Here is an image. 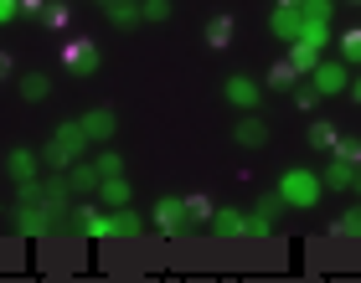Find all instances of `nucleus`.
I'll return each instance as SVG.
<instances>
[{
	"label": "nucleus",
	"mask_w": 361,
	"mask_h": 283,
	"mask_svg": "<svg viewBox=\"0 0 361 283\" xmlns=\"http://www.w3.org/2000/svg\"><path fill=\"white\" fill-rule=\"evenodd\" d=\"M279 196H284V206L294 211H310V206H320V196H325V180L315 170H305V165H289L284 175H279Z\"/></svg>",
	"instance_id": "nucleus-1"
},
{
	"label": "nucleus",
	"mask_w": 361,
	"mask_h": 283,
	"mask_svg": "<svg viewBox=\"0 0 361 283\" xmlns=\"http://www.w3.org/2000/svg\"><path fill=\"white\" fill-rule=\"evenodd\" d=\"M88 144H93V139L83 134V124H57V134L47 139V149H42V165H52V170L62 175V170H73V165L83 160Z\"/></svg>",
	"instance_id": "nucleus-2"
},
{
	"label": "nucleus",
	"mask_w": 361,
	"mask_h": 283,
	"mask_svg": "<svg viewBox=\"0 0 361 283\" xmlns=\"http://www.w3.org/2000/svg\"><path fill=\"white\" fill-rule=\"evenodd\" d=\"M98 62H104V52H98V42H88V37H78V42L62 46V68H68V77H78V82L93 77Z\"/></svg>",
	"instance_id": "nucleus-3"
},
{
	"label": "nucleus",
	"mask_w": 361,
	"mask_h": 283,
	"mask_svg": "<svg viewBox=\"0 0 361 283\" xmlns=\"http://www.w3.org/2000/svg\"><path fill=\"white\" fill-rule=\"evenodd\" d=\"M279 211H284V196H279V191H264V196L253 201V211H248V237H269L274 222H279Z\"/></svg>",
	"instance_id": "nucleus-4"
},
{
	"label": "nucleus",
	"mask_w": 361,
	"mask_h": 283,
	"mask_svg": "<svg viewBox=\"0 0 361 283\" xmlns=\"http://www.w3.org/2000/svg\"><path fill=\"white\" fill-rule=\"evenodd\" d=\"M310 88H315L320 98H336V93H346V88H351V77H346V62H315V73H310Z\"/></svg>",
	"instance_id": "nucleus-5"
},
{
	"label": "nucleus",
	"mask_w": 361,
	"mask_h": 283,
	"mask_svg": "<svg viewBox=\"0 0 361 283\" xmlns=\"http://www.w3.org/2000/svg\"><path fill=\"white\" fill-rule=\"evenodd\" d=\"M150 216H155V227H160V232H171V237L191 227V222H186V201H180V196H166V201H155Z\"/></svg>",
	"instance_id": "nucleus-6"
},
{
	"label": "nucleus",
	"mask_w": 361,
	"mask_h": 283,
	"mask_svg": "<svg viewBox=\"0 0 361 283\" xmlns=\"http://www.w3.org/2000/svg\"><path fill=\"white\" fill-rule=\"evenodd\" d=\"M233 139L243 149H264L269 144V119H258V113H243V119L233 124Z\"/></svg>",
	"instance_id": "nucleus-7"
},
{
	"label": "nucleus",
	"mask_w": 361,
	"mask_h": 283,
	"mask_svg": "<svg viewBox=\"0 0 361 283\" xmlns=\"http://www.w3.org/2000/svg\"><path fill=\"white\" fill-rule=\"evenodd\" d=\"M222 98H227L233 108H258V98H264V88H258L253 77H227V82H222Z\"/></svg>",
	"instance_id": "nucleus-8"
},
{
	"label": "nucleus",
	"mask_w": 361,
	"mask_h": 283,
	"mask_svg": "<svg viewBox=\"0 0 361 283\" xmlns=\"http://www.w3.org/2000/svg\"><path fill=\"white\" fill-rule=\"evenodd\" d=\"M73 227L83 232V237H114V216L93 211V206H73Z\"/></svg>",
	"instance_id": "nucleus-9"
},
{
	"label": "nucleus",
	"mask_w": 361,
	"mask_h": 283,
	"mask_svg": "<svg viewBox=\"0 0 361 283\" xmlns=\"http://www.w3.org/2000/svg\"><path fill=\"white\" fill-rule=\"evenodd\" d=\"M78 124H83V134H88V139L98 144V139H109L114 129H119V113H114V108H88V113H83Z\"/></svg>",
	"instance_id": "nucleus-10"
},
{
	"label": "nucleus",
	"mask_w": 361,
	"mask_h": 283,
	"mask_svg": "<svg viewBox=\"0 0 361 283\" xmlns=\"http://www.w3.org/2000/svg\"><path fill=\"white\" fill-rule=\"evenodd\" d=\"M129 180L124 175H109V180H98V206H109V211H119V206H129Z\"/></svg>",
	"instance_id": "nucleus-11"
},
{
	"label": "nucleus",
	"mask_w": 361,
	"mask_h": 283,
	"mask_svg": "<svg viewBox=\"0 0 361 283\" xmlns=\"http://www.w3.org/2000/svg\"><path fill=\"white\" fill-rule=\"evenodd\" d=\"M300 68H294V62L284 57V62H274V68H269V82H264V88H274V93H294V88H300Z\"/></svg>",
	"instance_id": "nucleus-12"
},
{
	"label": "nucleus",
	"mask_w": 361,
	"mask_h": 283,
	"mask_svg": "<svg viewBox=\"0 0 361 283\" xmlns=\"http://www.w3.org/2000/svg\"><path fill=\"white\" fill-rule=\"evenodd\" d=\"M62 175H68L73 196H88V191H98V180H104V175H98V165H88V160H78L73 170H62Z\"/></svg>",
	"instance_id": "nucleus-13"
},
{
	"label": "nucleus",
	"mask_w": 361,
	"mask_h": 283,
	"mask_svg": "<svg viewBox=\"0 0 361 283\" xmlns=\"http://www.w3.org/2000/svg\"><path fill=\"white\" fill-rule=\"evenodd\" d=\"M212 232H217V237H248V216L233 211V206H222L217 216H212Z\"/></svg>",
	"instance_id": "nucleus-14"
},
{
	"label": "nucleus",
	"mask_w": 361,
	"mask_h": 283,
	"mask_svg": "<svg viewBox=\"0 0 361 283\" xmlns=\"http://www.w3.org/2000/svg\"><path fill=\"white\" fill-rule=\"evenodd\" d=\"M300 26H305V15L294 11V6H279V11H274V21H269V31H274V37H284V42L300 37Z\"/></svg>",
	"instance_id": "nucleus-15"
},
{
	"label": "nucleus",
	"mask_w": 361,
	"mask_h": 283,
	"mask_svg": "<svg viewBox=\"0 0 361 283\" xmlns=\"http://www.w3.org/2000/svg\"><path fill=\"white\" fill-rule=\"evenodd\" d=\"M37 165H42V155H31V149H11L6 170H11V180H37Z\"/></svg>",
	"instance_id": "nucleus-16"
},
{
	"label": "nucleus",
	"mask_w": 361,
	"mask_h": 283,
	"mask_svg": "<svg viewBox=\"0 0 361 283\" xmlns=\"http://www.w3.org/2000/svg\"><path fill=\"white\" fill-rule=\"evenodd\" d=\"M180 201H186V222H191V227H202V222L212 227V216H217V206H212V201H207V196H202V191H191V196H180Z\"/></svg>",
	"instance_id": "nucleus-17"
},
{
	"label": "nucleus",
	"mask_w": 361,
	"mask_h": 283,
	"mask_svg": "<svg viewBox=\"0 0 361 283\" xmlns=\"http://www.w3.org/2000/svg\"><path fill=\"white\" fill-rule=\"evenodd\" d=\"M207 46H212V52L233 46V15H212V21H207Z\"/></svg>",
	"instance_id": "nucleus-18"
},
{
	"label": "nucleus",
	"mask_w": 361,
	"mask_h": 283,
	"mask_svg": "<svg viewBox=\"0 0 361 283\" xmlns=\"http://www.w3.org/2000/svg\"><path fill=\"white\" fill-rule=\"evenodd\" d=\"M114 216V237H140L145 222H140V211L135 206H119V211H109Z\"/></svg>",
	"instance_id": "nucleus-19"
},
{
	"label": "nucleus",
	"mask_w": 361,
	"mask_h": 283,
	"mask_svg": "<svg viewBox=\"0 0 361 283\" xmlns=\"http://www.w3.org/2000/svg\"><path fill=\"white\" fill-rule=\"evenodd\" d=\"M104 11H109V21L119 26V31L140 26V0H114V6H104Z\"/></svg>",
	"instance_id": "nucleus-20"
},
{
	"label": "nucleus",
	"mask_w": 361,
	"mask_h": 283,
	"mask_svg": "<svg viewBox=\"0 0 361 283\" xmlns=\"http://www.w3.org/2000/svg\"><path fill=\"white\" fill-rule=\"evenodd\" d=\"M336 46H341V62H351V68H361V26L341 31V37H336Z\"/></svg>",
	"instance_id": "nucleus-21"
},
{
	"label": "nucleus",
	"mask_w": 361,
	"mask_h": 283,
	"mask_svg": "<svg viewBox=\"0 0 361 283\" xmlns=\"http://www.w3.org/2000/svg\"><path fill=\"white\" fill-rule=\"evenodd\" d=\"M289 62L300 68V77H310V73H315V62H320V52H315V46H305V42H289Z\"/></svg>",
	"instance_id": "nucleus-22"
},
{
	"label": "nucleus",
	"mask_w": 361,
	"mask_h": 283,
	"mask_svg": "<svg viewBox=\"0 0 361 283\" xmlns=\"http://www.w3.org/2000/svg\"><path fill=\"white\" fill-rule=\"evenodd\" d=\"M320 180H325V186H331V191H351L356 170H351V165H341V160H331V170H325Z\"/></svg>",
	"instance_id": "nucleus-23"
},
{
	"label": "nucleus",
	"mask_w": 361,
	"mask_h": 283,
	"mask_svg": "<svg viewBox=\"0 0 361 283\" xmlns=\"http://www.w3.org/2000/svg\"><path fill=\"white\" fill-rule=\"evenodd\" d=\"M336 124L331 119H315V124H310V144H315V149H336Z\"/></svg>",
	"instance_id": "nucleus-24"
},
{
	"label": "nucleus",
	"mask_w": 361,
	"mask_h": 283,
	"mask_svg": "<svg viewBox=\"0 0 361 283\" xmlns=\"http://www.w3.org/2000/svg\"><path fill=\"white\" fill-rule=\"evenodd\" d=\"M47 93H52V82H47L42 73H26V77H21V98H31V103H42Z\"/></svg>",
	"instance_id": "nucleus-25"
},
{
	"label": "nucleus",
	"mask_w": 361,
	"mask_h": 283,
	"mask_svg": "<svg viewBox=\"0 0 361 283\" xmlns=\"http://www.w3.org/2000/svg\"><path fill=\"white\" fill-rule=\"evenodd\" d=\"M331 11H336V0H300L305 21H325V26H331Z\"/></svg>",
	"instance_id": "nucleus-26"
},
{
	"label": "nucleus",
	"mask_w": 361,
	"mask_h": 283,
	"mask_svg": "<svg viewBox=\"0 0 361 283\" xmlns=\"http://www.w3.org/2000/svg\"><path fill=\"white\" fill-rule=\"evenodd\" d=\"M331 155H336L341 165H351V170H361V139H336Z\"/></svg>",
	"instance_id": "nucleus-27"
},
{
	"label": "nucleus",
	"mask_w": 361,
	"mask_h": 283,
	"mask_svg": "<svg viewBox=\"0 0 361 283\" xmlns=\"http://www.w3.org/2000/svg\"><path fill=\"white\" fill-rule=\"evenodd\" d=\"M325 37H331V31H325V21H305L294 42H305V46H315V52H320V46H325Z\"/></svg>",
	"instance_id": "nucleus-28"
},
{
	"label": "nucleus",
	"mask_w": 361,
	"mask_h": 283,
	"mask_svg": "<svg viewBox=\"0 0 361 283\" xmlns=\"http://www.w3.org/2000/svg\"><path fill=\"white\" fill-rule=\"evenodd\" d=\"M68 15H73V11H68V0H47V11H42V21H47V26H52V31H62V26H68Z\"/></svg>",
	"instance_id": "nucleus-29"
},
{
	"label": "nucleus",
	"mask_w": 361,
	"mask_h": 283,
	"mask_svg": "<svg viewBox=\"0 0 361 283\" xmlns=\"http://www.w3.org/2000/svg\"><path fill=\"white\" fill-rule=\"evenodd\" d=\"M171 15V0H140V21H166Z\"/></svg>",
	"instance_id": "nucleus-30"
},
{
	"label": "nucleus",
	"mask_w": 361,
	"mask_h": 283,
	"mask_svg": "<svg viewBox=\"0 0 361 283\" xmlns=\"http://www.w3.org/2000/svg\"><path fill=\"white\" fill-rule=\"evenodd\" d=\"M93 165H98V175H104V180H109V175H124V160L114 155V149H104V155H98Z\"/></svg>",
	"instance_id": "nucleus-31"
},
{
	"label": "nucleus",
	"mask_w": 361,
	"mask_h": 283,
	"mask_svg": "<svg viewBox=\"0 0 361 283\" xmlns=\"http://www.w3.org/2000/svg\"><path fill=\"white\" fill-rule=\"evenodd\" d=\"M289 98H294V103H300L305 113H310V108H315V103H320V93H315V88H310V77H305V82H300V88H294Z\"/></svg>",
	"instance_id": "nucleus-32"
},
{
	"label": "nucleus",
	"mask_w": 361,
	"mask_h": 283,
	"mask_svg": "<svg viewBox=\"0 0 361 283\" xmlns=\"http://www.w3.org/2000/svg\"><path fill=\"white\" fill-rule=\"evenodd\" d=\"M21 15V0H0V26H11Z\"/></svg>",
	"instance_id": "nucleus-33"
},
{
	"label": "nucleus",
	"mask_w": 361,
	"mask_h": 283,
	"mask_svg": "<svg viewBox=\"0 0 361 283\" xmlns=\"http://www.w3.org/2000/svg\"><path fill=\"white\" fill-rule=\"evenodd\" d=\"M47 11V0H21V15H42Z\"/></svg>",
	"instance_id": "nucleus-34"
},
{
	"label": "nucleus",
	"mask_w": 361,
	"mask_h": 283,
	"mask_svg": "<svg viewBox=\"0 0 361 283\" xmlns=\"http://www.w3.org/2000/svg\"><path fill=\"white\" fill-rule=\"evenodd\" d=\"M346 93H351V98H356V103H361V77H356V82H351V88H346Z\"/></svg>",
	"instance_id": "nucleus-35"
},
{
	"label": "nucleus",
	"mask_w": 361,
	"mask_h": 283,
	"mask_svg": "<svg viewBox=\"0 0 361 283\" xmlns=\"http://www.w3.org/2000/svg\"><path fill=\"white\" fill-rule=\"evenodd\" d=\"M0 77H11V57H0Z\"/></svg>",
	"instance_id": "nucleus-36"
},
{
	"label": "nucleus",
	"mask_w": 361,
	"mask_h": 283,
	"mask_svg": "<svg viewBox=\"0 0 361 283\" xmlns=\"http://www.w3.org/2000/svg\"><path fill=\"white\" fill-rule=\"evenodd\" d=\"M279 6H294V11H300V0H279Z\"/></svg>",
	"instance_id": "nucleus-37"
},
{
	"label": "nucleus",
	"mask_w": 361,
	"mask_h": 283,
	"mask_svg": "<svg viewBox=\"0 0 361 283\" xmlns=\"http://www.w3.org/2000/svg\"><path fill=\"white\" fill-rule=\"evenodd\" d=\"M98 6H114V0H98Z\"/></svg>",
	"instance_id": "nucleus-38"
},
{
	"label": "nucleus",
	"mask_w": 361,
	"mask_h": 283,
	"mask_svg": "<svg viewBox=\"0 0 361 283\" xmlns=\"http://www.w3.org/2000/svg\"><path fill=\"white\" fill-rule=\"evenodd\" d=\"M351 6H361V0H351Z\"/></svg>",
	"instance_id": "nucleus-39"
}]
</instances>
